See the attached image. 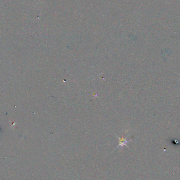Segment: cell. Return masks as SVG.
Returning <instances> with one entry per match:
<instances>
[{
  "label": "cell",
  "instance_id": "cell-1",
  "mask_svg": "<svg viewBox=\"0 0 180 180\" xmlns=\"http://www.w3.org/2000/svg\"><path fill=\"white\" fill-rule=\"evenodd\" d=\"M115 135H116V137H117V138L119 140V144H118V146L115 149H117L118 148H119V147L120 148H123L124 146H126L127 148H129V147H128V146L127 145V143H128L130 142H131V140H127V138H124L123 137H122V138H119L116 134H115Z\"/></svg>",
  "mask_w": 180,
  "mask_h": 180
}]
</instances>
